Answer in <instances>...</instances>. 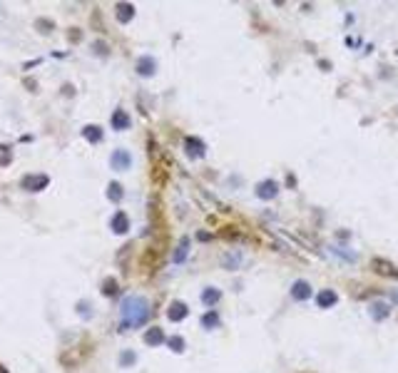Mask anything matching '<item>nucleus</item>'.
Instances as JSON below:
<instances>
[{
    "instance_id": "1",
    "label": "nucleus",
    "mask_w": 398,
    "mask_h": 373,
    "mask_svg": "<svg viewBox=\"0 0 398 373\" xmlns=\"http://www.w3.org/2000/svg\"><path fill=\"white\" fill-rule=\"evenodd\" d=\"M147 318H149V304H147V299H142V296H127L122 301V323H120L122 331H127L132 326H142Z\"/></svg>"
},
{
    "instance_id": "2",
    "label": "nucleus",
    "mask_w": 398,
    "mask_h": 373,
    "mask_svg": "<svg viewBox=\"0 0 398 373\" xmlns=\"http://www.w3.org/2000/svg\"><path fill=\"white\" fill-rule=\"evenodd\" d=\"M48 182H50L48 174H25L23 182H20V186H23V189H28V192H40V189H45V186H48Z\"/></svg>"
},
{
    "instance_id": "3",
    "label": "nucleus",
    "mask_w": 398,
    "mask_h": 373,
    "mask_svg": "<svg viewBox=\"0 0 398 373\" xmlns=\"http://www.w3.org/2000/svg\"><path fill=\"white\" fill-rule=\"evenodd\" d=\"M110 164H112L115 172H125V169L132 167V157H130L127 149H115L112 157H110Z\"/></svg>"
},
{
    "instance_id": "4",
    "label": "nucleus",
    "mask_w": 398,
    "mask_h": 373,
    "mask_svg": "<svg viewBox=\"0 0 398 373\" xmlns=\"http://www.w3.org/2000/svg\"><path fill=\"white\" fill-rule=\"evenodd\" d=\"M371 266H373V271L376 274H381V276H391V279H398V269L391 264V261H383V259H373L371 261Z\"/></svg>"
},
{
    "instance_id": "5",
    "label": "nucleus",
    "mask_w": 398,
    "mask_h": 373,
    "mask_svg": "<svg viewBox=\"0 0 398 373\" xmlns=\"http://www.w3.org/2000/svg\"><path fill=\"white\" fill-rule=\"evenodd\" d=\"M257 194L262 197V199H274L276 194H279V186H276V182H262L259 186H257Z\"/></svg>"
},
{
    "instance_id": "6",
    "label": "nucleus",
    "mask_w": 398,
    "mask_h": 373,
    "mask_svg": "<svg viewBox=\"0 0 398 373\" xmlns=\"http://www.w3.org/2000/svg\"><path fill=\"white\" fill-rule=\"evenodd\" d=\"M127 229H130L127 214H125V212H117V214L112 217V232H115V234H127Z\"/></svg>"
},
{
    "instance_id": "7",
    "label": "nucleus",
    "mask_w": 398,
    "mask_h": 373,
    "mask_svg": "<svg viewBox=\"0 0 398 373\" xmlns=\"http://www.w3.org/2000/svg\"><path fill=\"white\" fill-rule=\"evenodd\" d=\"M291 296H294L296 301H306V299L311 296V286H309L306 281H296L294 289H291Z\"/></svg>"
},
{
    "instance_id": "8",
    "label": "nucleus",
    "mask_w": 398,
    "mask_h": 373,
    "mask_svg": "<svg viewBox=\"0 0 398 373\" xmlns=\"http://www.w3.org/2000/svg\"><path fill=\"white\" fill-rule=\"evenodd\" d=\"M167 316H169V321H182V318L187 316V304H182V301H172V306H169Z\"/></svg>"
},
{
    "instance_id": "9",
    "label": "nucleus",
    "mask_w": 398,
    "mask_h": 373,
    "mask_svg": "<svg viewBox=\"0 0 398 373\" xmlns=\"http://www.w3.org/2000/svg\"><path fill=\"white\" fill-rule=\"evenodd\" d=\"M144 343L147 346H159V343H164V331L162 328H149L147 333H144Z\"/></svg>"
},
{
    "instance_id": "10",
    "label": "nucleus",
    "mask_w": 398,
    "mask_h": 373,
    "mask_svg": "<svg viewBox=\"0 0 398 373\" xmlns=\"http://www.w3.org/2000/svg\"><path fill=\"white\" fill-rule=\"evenodd\" d=\"M112 127H115V129H127V127H130V115H127L125 110H117V112L112 115Z\"/></svg>"
},
{
    "instance_id": "11",
    "label": "nucleus",
    "mask_w": 398,
    "mask_h": 373,
    "mask_svg": "<svg viewBox=\"0 0 398 373\" xmlns=\"http://www.w3.org/2000/svg\"><path fill=\"white\" fill-rule=\"evenodd\" d=\"M82 137H85L87 142H92V144H97V142L102 139V129H100L97 124H87V127L82 129Z\"/></svg>"
},
{
    "instance_id": "12",
    "label": "nucleus",
    "mask_w": 398,
    "mask_h": 373,
    "mask_svg": "<svg viewBox=\"0 0 398 373\" xmlns=\"http://www.w3.org/2000/svg\"><path fill=\"white\" fill-rule=\"evenodd\" d=\"M184 144L189 147V154H192V157H202V154H204V144L199 142L197 137H187Z\"/></svg>"
},
{
    "instance_id": "13",
    "label": "nucleus",
    "mask_w": 398,
    "mask_h": 373,
    "mask_svg": "<svg viewBox=\"0 0 398 373\" xmlns=\"http://www.w3.org/2000/svg\"><path fill=\"white\" fill-rule=\"evenodd\" d=\"M132 15H134V8H132L130 3L117 5V20H120V23H130V20H132Z\"/></svg>"
},
{
    "instance_id": "14",
    "label": "nucleus",
    "mask_w": 398,
    "mask_h": 373,
    "mask_svg": "<svg viewBox=\"0 0 398 373\" xmlns=\"http://www.w3.org/2000/svg\"><path fill=\"white\" fill-rule=\"evenodd\" d=\"M137 72L139 75H152L154 72V60L152 58H139L137 60Z\"/></svg>"
},
{
    "instance_id": "15",
    "label": "nucleus",
    "mask_w": 398,
    "mask_h": 373,
    "mask_svg": "<svg viewBox=\"0 0 398 373\" xmlns=\"http://www.w3.org/2000/svg\"><path fill=\"white\" fill-rule=\"evenodd\" d=\"M219 299H222V291H219V289H204V294H202L204 306H214Z\"/></svg>"
},
{
    "instance_id": "16",
    "label": "nucleus",
    "mask_w": 398,
    "mask_h": 373,
    "mask_svg": "<svg viewBox=\"0 0 398 373\" xmlns=\"http://www.w3.org/2000/svg\"><path fill=\"white\" fill-rule=\"evenodd\" d=\"M336 301H338V299H336V294H333V291H329V289L319 294V306H321V309H329V306H333Z\"/></svg>"
},
{
    "instance_id": "17",
    "label": "nucleus",
    "mask_w": 398,
    "mask_h": 373,
    "mask_svg": "<svg viewBox=\"0 0 398 373\" xmlns=\"http://www.w3.org/2000/svg\"><path fill=\"white\" fill-rule=\"evenodd\" d=\"M371 316H373L376 321L386 318V316H388V306H386V304H381V301H373V304H371Z\"/></svg>"
},
{
    "instance_id": "18",
    "label": "nucleus",
    "mask_w": 398,
    "mask_h": 373,
    "mask_svg": "<svg viewBox=\"0 0 398 373\" xmlns=\"http://www.w3.org/2000/svg\"><path fill=\"white\" fill-rule=\"evenodd\" d=\"M107 197H110V202H120V199H122V186H120L117 182H112V184L107 186Z\"/></svg>"
},
{
    "instance_id": "19",
    "label": "nucleus",
    "mask_w": 398,
    "mask_h": 373,
    "mask_svg": "<svg viewBox=\"0 0 398 373\" xmlns=\"http://www.w3.org/2000/svg\"><path fill=\"white\" fill-rule=\"evenodd\" d=\"M202 323H204V328H214V326H219V316H217L214 311H209V313L202 318Z\"/></svg>"
},
{
    "instance_id": "20",
    "label": "nucleus",
    "mask_w": 398,
    "mask_h": 373,
    "mask_svg": "<svg viewBox=\"0 0 398 373\" xmlns=\"http://www.w3.org/2000/svg\"><path fill=\"white\" fill-rule=\"evenodd\" d=\"M167 343H169V348H172V351H177V353H179V351H184V341H182L179 336H172Z\"/></svg>"
},
{
    "instance_id": "21",
    "label": "nucleus",
    "mask_w": 398,
    "mask_h": 373,
    "mask_svg": "<svg viewBox=\"0 0 398 373\" xmlns=\"http://www.w3.org/2000/svg\"><path fill=\"white\" fill-rule=\"evenodd\" d=\"M102 291H105L107 296H112V294L117 291V281H115V279H107V281L102 284Z\"/></svg>"
},
{
    "instance_id": "22",
    "label": "nucleus",
    "mask_w": 398,
    "mask_h": 373,
    "mask_svg": "<svg viewBox=\"0 0 398 373\" xmlns=\"http://www.w3.org/2000/svg\"><path fill=\"white\" fill-rule=\"evenodd\" d=\"M187 247H189V242L184 239V242L179 244V249H177V254H174V261H182V259L187 256Z\"/></svg>"
},
{
    "instance_id": "23",
    "label": "nucleus",
    "mask_w": 398,
    "mask_h": 373,
    "mask_svg": "<svg viewBox=\"0 0 398 373\" xmlns=\"http://www.w3.org/2000/svg\"><path fill=\"white\" fill-rule=\"evenodd\" d=\"M120 363H122V366H130V363H134V353H132V351H127V353H122V358H120Z\"/></svg>"
},
{
    "instance_id": "24",
    "label": "nucleus",
    "mask_w": 398,
    "mask_h": 373,
    "mask_svg": "<svg viewBox=\"0 0 398 373\" xmlns=\"http://www.w3.org/2000/svg\"><path fill=\"white\" fill-rule=\"evenodd\" d=\"M393 301H398V291H393Z\"/></svg>"
}]
</instances>
